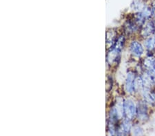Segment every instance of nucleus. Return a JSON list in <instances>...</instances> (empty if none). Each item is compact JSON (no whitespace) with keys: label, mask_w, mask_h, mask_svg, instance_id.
I'll return each mask as SVG.
<instances>
[{"label":"nucleus","mask_w":155,"mask_h":136,"mask_svg":"<svg viewBox=\"0 0 155 136\" xmlns=\"http://www.w3.org/2000/svg\"><path fill=\"white\" fill-rule=\"evenodd\" d=\"M134 52H137V53H141V51H142V49H141V47H140L138 44L137 43H136V44H134Z\"/></svg>","instance_id":"obj_1"}]
</instances>
